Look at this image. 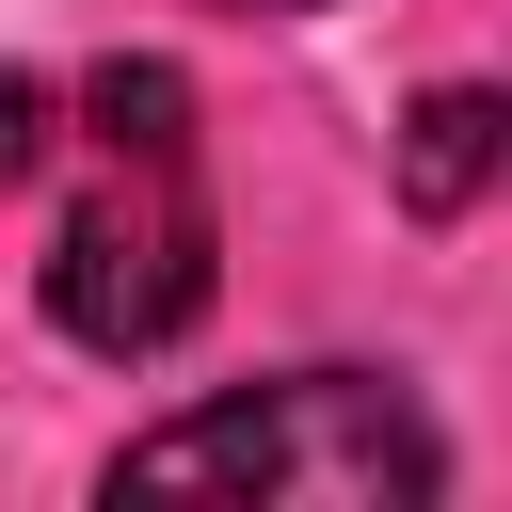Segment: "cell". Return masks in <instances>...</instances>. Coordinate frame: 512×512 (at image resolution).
Segmentation results:
<instances>
[{
	"instance_id": "4",
	"label": "cell",
	"mask_w": 512,
	"mask_h": 512,
	"mask_svg": "<svg viewBox=\"0 0 512 512\" xmlns=\"http://www.w3.org/2000/svg\"><path fill=\"white\" fill-rule=\"evenodd\" d=\"M32 160H48V80H32V64H0V192H16Z\"/></svg>"
},
{
	"instance_id": "5",
	"label": "cell",
	"mask_w": 512,
	"mask_h": 512,
	"mask_svg": "<svg viewBox=\"0 0 512 512\" xmlns=\"http://www.w3.org/2000/svg\"><path fill=\"white\" fill-rule=\"evenodd\" d=\"M224 16H320V0H224Z\"/></svg>"
},
{
	"instance_id": "3",
	"label": "cell",
	"mask_w": 512,
	"mask_h": 512,
	"mask_svg": "<svg viewBox=\"0 0 512 512\" xmlns=\"http://www.w3.org/2000/svg\"><path fill=\"white\" fill-rule=\"evenodd\" d=\"M496 144H512L496 80H432V96H416V128H400V208H416V224H464V208H480V176H496Z\"/></svg>"
},
{
	"instance_id": "1",
	"label": "cell",
	"mask_w": 512,
	"mask_h": 512,
	"mask_svg": "<svg viewBox=\"0 0 512 512\" xmlns=\"http://www.w3.org/2000/svg\"><path fill=\"white\" fill-rule=\"evenodd\" d=\"M48 336L96 368H144L208 320L224 288V224H208V128H192V64L112 48L80 80V192L48 224Z\"/></svg>"
},
{
	"instance_id": "2",
	"label": "cell",
	"mask_w": 512,
	"mask_h": 512,
	"mask_svg": "<svg viewBox=\"0 0 512 512\" xmlns=\"http://www.w3.org/2000/svg\"><path fill=\"white\" fill-rule=\"evenodd\" d=\"M96 496H256V512H432L448 432L400 368H272L96 464Z\"/></svg>"
}]
</instances>
